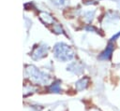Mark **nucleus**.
<instances>
[{
  "mask_svg": "<svg viewBox=\"0 0 120 111\" xmlns=\"http://www.w3.org/2000/svg\"><path fill=\"white\" fill-rule=\"evenodd\" d=\"M54 53L57 58L63 61L70 60L73 57V51L71 50V49L68 46L65 44H61V43L57 44L54 47Z\"/></svg>",
  "mask_w": 120,
  "mask_h": 111,
  "instance_id": "f257e3e1",
  "label": "nucleus"
},
{
  "mask_svg": "<svg viewBox=\"0 0 120 111\" xmlns=\"http://www.w3.org/2000/svg\"><path fill=\"white\" fill-rule=\"evenodd\" d=\"M112 49H113V45L112 43H110L108 45V47L106 48V49L101 53V55L99 56V58L102 59V60H108V59H110V57H111V55L112 53Z\"/></svg>",
  "mask_w": 120,
  "mask_h": 111,
  "instance_id": "f03ea898",
  "label": "nucleus"
}]
</instances>
